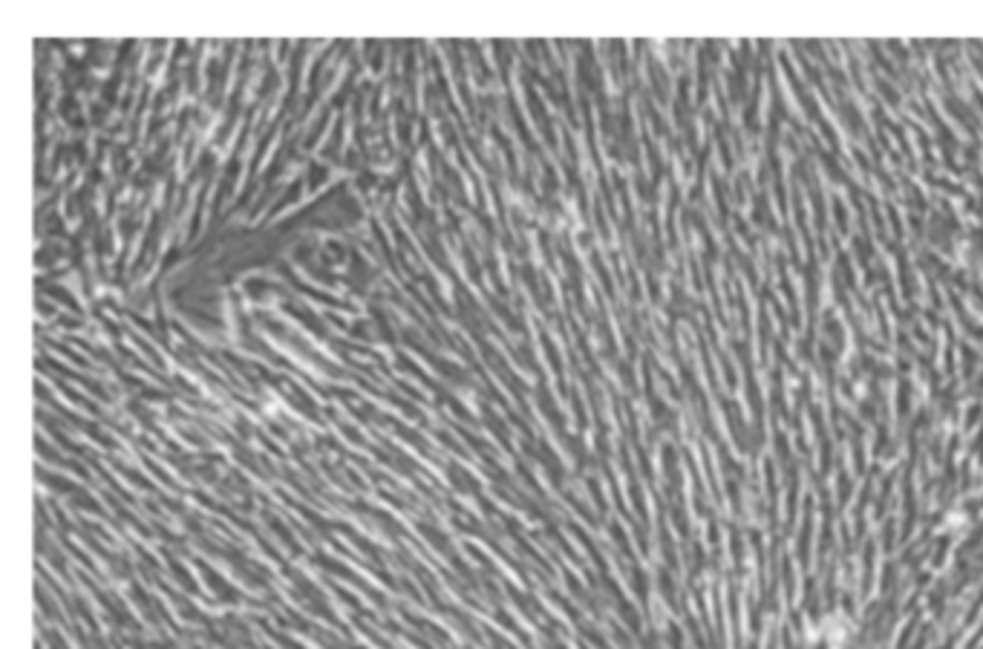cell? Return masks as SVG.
Masks as SVG:
<instances>
[{"mask_svg":"<svg viewBox=\"0 0 983 649\" xmlns=\"http://www.w3.org/2000/svg\"><path fill=\"white\" fill-rule=\"evenodd\" d=\"M851 633H854V626H851V621L845 615H831L822 624L825 641L831 644V647H845Z\"/></svg>","mask_w":983,"mask_h":649,"instance_id":"cell-1","label":"cell"}]
</instances>
